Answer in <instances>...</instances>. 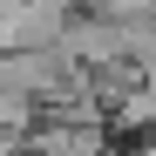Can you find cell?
Returning <instances> with one entry per match:
<instances>
[{"instance_id":"1","label":"cell","mask_w":156,"mask_h":156,"mask_svg":"<svg viewBox=\"0 0 156 156\" xmlns=\"http://www.w3.org/2000/svg\"><path fill=\"white\" fill-rule=\"evenodd\" d=\"M0 156H20V149H14V129H0Z\"/></svg>"},{"instance_id":"2","label":"cell","mask_w":156,"mask_h":156,"mask_svg":"<svg viewBox=\"0 0 156 156\" xmlns=\"http://www.w3.org/2000/svg\"><path fill=\"white\" fill-rule=\"evenodd\" d=\"M143 156H156V136H149V143H143Z\"/></svg>"}]
</instances>
